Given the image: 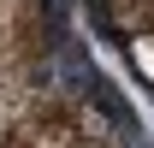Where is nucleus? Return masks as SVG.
Segmentation results:
<instances>
[{"instance_id": "obj_1", "label": "nucleus", "mask_w": 154, "mask_h": 148, "mask_svg": "<svg viewBox=\"0 0 154 148\" xmlns=\"http://www.w3.org/2000/svg\"><path fill=\"white\" fill-rule=\"evenodd\" d=\"M0 148H154L77 0H0Z\"/></svg>"}, {"instance_id": "obj_2", "label": "nucleus", "mask_w": 154, "mask_h": 148, "mask_svg": "<svg viewBox=\"0 0 154 148\" xmlns=\"http://www.w3.org/2000/svg\"><path fill=\"white\" fill-rule=\"evenodd\" d=\"M77 6L95 42L107 48V59L125 71V83L154 119V0H77Z\"/></svg>"}]
</instances>
